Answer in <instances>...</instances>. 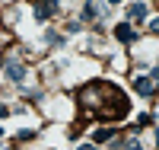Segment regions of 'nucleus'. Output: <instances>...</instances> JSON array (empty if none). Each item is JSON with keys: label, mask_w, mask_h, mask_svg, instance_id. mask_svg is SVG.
I'll return each mask as SVG.
<instances>
[{"label": "nucleus", "mask_w": 159, "mask_h": 150, "mask_svg": "<svg viewBox=\"0 0 159 150\" xmlns=\"http://www.w3.org/2000/svg\"><path fill=\"white\" fill-rule=\"evenodd\" d=\"M80 99V109H83V115H99V118H124L127 115V96L121 90H118L115 83H108V80H92V83L80 86L76 93Z\"/></svg>", "instance_id": "f257e3e1"}, {"label": "nucleus", "mask_w": 159, "mask_h": 150, "mask_svg": "<svg viewBox=\"0 0 159 150\" xmlns=\"http://www.w3.org/2000/svg\"><path fill=\"white\" fill-rule=\"evenodd\" d=\"M57 10H61L57 0H38V3H35V19H38V22H45V19L54 16Z\"/></svg>", "instance_id": "f03ea898"}, {"label": "nucleus", "mask_w": 159, "mask_h": 150, "mask_svg": "<svg viewBox=\"0 0 159 150\" xmlns=\"http://www.w3.org/2000/svg\"><path fill=\"white\" fill-rule=\"evenodd\" d=\"M3 74L13 80V83H22V77H25V67H22L19 61H7V64H3Z\"/></svg>", "instance_id": "7ed1b4c3"}, {"label": "nucleus", "mask_w": 159, "mask_h": 150, "mask_svg": "<svg viewBox=\"0 0 159 150\" xmlns=\"http://www.w3.org/2000/svg\"><path fill=\"white\" fill-rule=\"evenodd\" d=\"M134 90L140 93V96H153L156 93V80L153 77H134Z\"/></svg>", "instance_id": "20e7f679"}, {"label": "nucleus", "mask_w": 159, "mask_h": 150, "mask_svg": "<svg viewBox=\"0 0 159 150\" xmlns=\"http://www.w3.org/2000/svg\"><path fill=\"white\" fill-rule=\"evenodd\" d=\"M115 38H118V42H124V45H130V42L137 38V32L130 29L127 22H121V26H115Z\"/></svg>", "instance_id": "39448f33"}, {"label": "nucleus", "mask_w": 159, "mask_h": 150, "mask_svg": "<svg viewBox=\"0 0 159 150\" xmlns=\"http://www.w3.org/2000/svg\"><path fill=\"white\" fill-rule=\"evenodd\" d=\"M127 16L134 19V22H143V19H147V7H143V3H134V7L127 10Z\"/></svg>", "instance_id": "423d86ee"}, {"label": "nucleus", "mask_w": 159, "mask_h": 150, "mask_svg": "<svg viewBox=\"0 0 159 150\" xmlns=\"http://www.w3.org/2000/svg\"><path fill=\"white\" fill-rule=\"evenodd\" d=\"M111 138H115V128H96V134H92L96 144H105V141H111Z\"/></svg>", "instance_id": "0eeeda50"}, {"label": "nucleus", "mask_w": 159, "mask_h": 150, "mask_svg": "<svg viewBox=\"0 0 159 150\" xmlns=\"http://www.w3.org/2000/svg\"><path fill=\"white\" fill-rule=\"evenodd\" d=\"M83 19H99V7L92 3V0H86V3H83Z\"/></svg>", "instance_id": "6e6552de"}, {"label": "nucleus", "mask_w": 159, "mask_h": 150, "mask_svg": "<svg viewBox=\"0 0 159 150\" xmlns=\"http://www.w3.org/2000/svg\"><path fill=\"white\" fill-rule=\"evenodd\" d=\"M124 150H143V147H140V141H134V138H130V141H127V147H124Z\"/></svg>", "instance_id": "1a4fd4ad"}, {"label": "nucleus", "mask_w": 159, "mask_h": 150, "mask_svg": "<svg viewBox=\"0 0 159 150\" xmlns=\"http://www.w3.org/2000/svg\"><path fill=\"white\" fill-rule=\"evenodd\" d=\"M150 32H156V35H159V16H156V19L150 22Z\"/></svg>", "instance_id": "9d476101"}, {"label": "nucleus", "mask_w": 159, "mask_h": 150, "mask_svg": "<svg viewBox=\"0 0 159 150\" xmlns=\"http://www.w3.org/2000/svg\"><path fill=\"white\" fill-rule=\"evenodd\" d=\"M7 115H10V109H7L3 102H0V118H7Z\"/></svg>", "instance_id": "9b49d317"}, {"label": "nucleus", "mask_w": 159, "mask_h": 150, "mask_svg": "<svg viewBox=\"0 0 159 150\" xmlns=\"http://www.w3.org/2000/svg\"><path fill=\"white\" fill-rule=\"evenodd\" d=\"M76 150H96V144H80Z\"/></svg>", "instance_id": "f8f14e48"}, {"label": "nucleus", "mask_w": 159, "mask_h": 150, "mask_svg": "<svg viewBox=\"0 0 159 150\" xmlns=\"http://www.w3.org/2000/svg\"><path fill=\"white\" fill-rule=\"evenodd\" d=\"M153 80H159V64H156V70H153Z\"/></svg>", "instance_id": "ddd939ff"}, {"label": "nucleus", "mask_w": 159, "mask_h": 150, "mask_svg": "<svg viewBox=\"0 0 159 150\" xmlns=\"http://www.w3.org/2000/svg\"><path fill=\"white\" fill-rule=\"evenodd\" d=\"M156 147H159V131H156Z\"/></svg>", "instance_id": "4468645a"}, {"label": "nucleus", "mask_w": 159, "mask_h": 150, "mask_svg": "<svg viewBox=\"0 0 159 150\" xmlns=\"http://www.w3.org/2000/svg\"><path fill=\"white\" fill-rule=\"evenodd\" d=\"M108 3H121V0H108Z\"/></svg>", "instance_id": "2eb2a0df"}, {"label": "nucleus", "mask_w": 159, "mask_h": 150, "mask_svg": "<svg viewBox=\"0 0 159 150\" xmlns=\"http://www.w3.org/2000/svg\"><path fill=\"white\" fill-rule=\"evenodd\" d=\"M0 138H3V128H0Z\"/></svg>", "instance_id": "dca6fc26"}]
</instances>
